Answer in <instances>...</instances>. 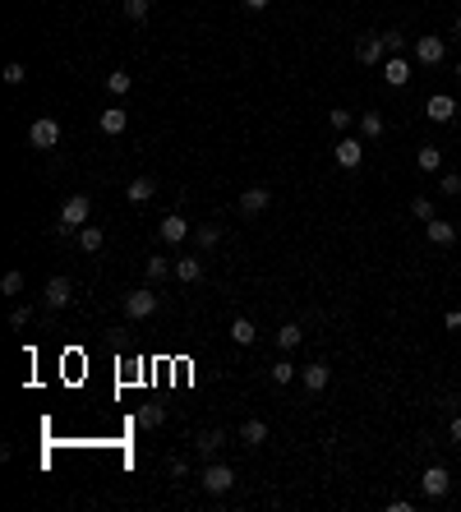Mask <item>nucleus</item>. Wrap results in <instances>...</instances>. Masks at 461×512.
Segmentation results:
<instances>
[{
  "mask_svg": "<svg viewBox=\"0 0 461 512\" xmlns=\"http://www.w3.org/2000/svg\"><path fill=\"white\" fill-rule=\"evenodd\" d=\"M420 489H425L429 498H443L447 489H452V476H447V466H429L425 476H420Z\"/></svg>",
  "mask_w": 461,
  "mask_h": 512,
  "instance_id": "obj_4",
  "label": "nucleus"
},
{
  "mask_svg": "<svg viewBox=\"0 0 461 512\" xmlns=\"http://www.w3.org/2000/svg\"><path fill=\"white\" fill-rule=\"evenodd\" d=\"M240 439L249 443V448H259V443H268V425H263V420H244V425H240Z\"/></svg>",
  "mask_w": 461,
  "mask_h": 512,
  "instance_id": "obj_21",
  "label": "nucleus"
},
{
  "mask_svg": "<svg viewBox=\"0 0 461 512\" xmlns=\"http://www.w3.org/2000/svg\"><path fill=\"white\" fill-rule=\"evenodd\" d=\"M231 485H235V471L231 466H212L208 461V471H203V489H208V494H227Z\"/></svg>",
  "mask_w": 461,
  "mask_h": 512,
  "instance_id": "obj_6",
  "label": "nucleus"
},
{
  "mask_svg": "<svg viewBox=\"0 0 461 512\" xmlns=\"http://www.w3.org/2000/svg\"><path fill=\"white\" fill-rule=\"evenodd\" d=\"M9 323H14V328H24V323H28V304H14V309H9Z\"/></svg>",
  "mask_w": 461,
  "mask_h": 512,
  "instance_id": "obj_37",
  "label": "nucleus"
},
{
  "mask_svg": "<svg viewBox=\"0 0 461 512\" xmlns=\"http://www.w3.org/2000/svg\"><path fill=\"white\" fill-rule=\"evenodd\" d=\"M28 143H33V148H42V153H46V148H56V143H61V125H56L51 116L33 121V130H28Z\"/></svg>",
  "mask_w": 461,
  "mask_h": 512,
  "instance_id": "obj_2",
  "label": "nucleus"
},
{
  "mask_svg": "<svg viewBox=\"0 0 461 512\" xmlns=\"http://www.w3.org/2000/svg\"><path fill=\"white\" fill-rule=\"evenodd\" d=\"M166 471H171V476H175V480H180V476H185V471H190V461H185V457H171V461H166Z\"/></svg>",
  "mask_w": 461,
  "mask_h": 512,
  "instance_id": "obj_38",
  "label": "nucleus"
},
{
  "mask_svg": "<svg viewBox=\"0 0 461 512\" xmlns=\"http://www.w3.org/2000/svg\"><path fill=\"white\" fill-rule=\"evenodd\" d=\"M231 342L235 347H254V342H259V328H254L249 319H235L231 323Z\"/></svg>",
  "mask_w": 461,
  "mask_h": 512,
  "instance_id": "obj_17",
  "label": "nucleus"
},
{
  "mask_svg": "<svg viewBox=\"0 0 461 512\" xmlns=\"http://www.w3.org/2000/svg\"><path fill=\"white\" fill-rule=\"evenodd\" d=\"M152 194H157V180H148V175H139V180L125 185V199H130V203H148Z\"/></svg>",
  "mask_w": 461,
  "mask_h": 512,
  "instance_id": "obj_16",
  "label": "nucleus"
},
{
  "mask_svg": "<svg viewBox=\"0 0 461 512\" xmlns=\"http://www.w3.org/2000/svg\"><path fill=\"white\" fill-rule=\"evenodd\" d=\"M157 235H162L166 245H180L185 235H190V222H185L180 213H166V217H162V226H157Z\"/></svg>",
  "mask_w": 461,
  "mask_h": 512,
  "instance_id": "obj_8",
  "label": "nucleus"
},
{
  "mask_svg": "<svg viewBox=\"0 0 461 512\" xmlns=\"http://www.w3.org/2000/svg\"><path fill=\"white\" fill-rule=\"evenodd\" d=\"M447 434H452V443H461V416L452 420V425H447Z\"/></svg>",
  "mask_w": 461,
  "mask_h": 512,
  "instance_id": "obj_40",
  "label": "nucleus"
},
{
  "mask_svg": "<svg viewBox=\"0 0 461 512\" xmlns=\"http://www.w3.org/2000/svg\"><path fill=\"white\" fill-rule=\"evenodd\" d=\"M415 61L420 65H438L443 61V37H415Z\"/></svg>",
  "mask_w": 461,
  "mask_h": 512,
  "instance_id": "obj_11",
  "label": "nucleus"
},
{
  "mask_svg": "<svg viewBox=\"0 0 461 512\" xmlns=\"http://www.w3.org/2000/svg\"><path fill=\"white\" fill-rule=\"evenodd\" d=\"M360 157H365V148H360V139H337V166H360Z\"/></svg>",
  "mask_w": 461,
  "mask_h": 512,
  "instance_id": "obj_15",
  "label": "nucleus"
},
{
  "mask_svg": "<svg viewBox=\"0 0 461 512\" xmlns=\"http://www.w3.org/2000/svg\"><path fill=\"white\" fill-rule=\"evenodd\" d=\"M438 190H443V194H452V199H457V194H461V175H457V171H447L443 180H438Z\"/></svg>",
  "mask_w": 461,
  "mask_h": 512,
  "instance_id": "obj_34",
  "label": "nucleus"
},
{
  "mask_svg": "<svg viewBox=\"0 0 461 512\" xmlns=\"http://www.w3.org/2000/svg\"><path fill=\"white\" fill-rule=\"evenodd\" d=\"M300 337H305V332H300V323H281V328H277V347H281V351H296Z\"/></svg>",
  "mask_w": 461,
  "mask_h": 512,
  "instance_id": "obj_23",
  "label": "nucleus"
},
{
  "mask_svg": "<svg viewBox=\"0 0 461 512\" xmlns=\"http://www.w3.org/2000/svg\"><path fill=\"white\" fill-rule=\"evenodd\" d=\"M425 116H429V121H434V125H447V121H452V116H457V102H452V97H447V93H434V97H429V102H425Z\"/></svg>",
  "mask_w": 461,
  "mask_h": 512,
  "instance_id": "obj_7",
  "label": "nucleus"
},
{
  "mask_svg": "<svg viewBox=\"0 0 461 512\" xmlns=\"http://www.w3.org/2000/svg\"><path fill=\"white\" fill-rule=\"evenodd\" d=\"M222 443H227V434H222V429H203L199 439H194V448L203 452V457H217V448Z\"/></svg>",
  "mask_w": 461,
  "mask_h": 512,
  "instance_id": "obj_19",
  "label": "nucleus"
},
{
  "mask_svg": "<svg viewBox=\"0 0 461 512\" xmlns=\"http://www.w3.org/2000/svg\"><path fill=\"white\" fill-rule=\"evenodd\" d=\"M70 300H74L70 277H51V282H46V304H51V309H65Z\"/></svg>",
  "mask_w": 461,
  "mask_h": 512,
  "instance_id": "obj_10",
  "label": "nucleus"
},
{
  "mask_svg": "<svg viewBox=\"0 0 461 512\" xmlns=\"http://www.w3.org/2000/svg\"><path fill=\"white\" fill-rule=\"evenodd\" d=\"M0 78H5V83H24V78H28V70H24L19 61H9V65H5V74H0Z\"/></svg>",
  "mask_w": 461,
  "mask_h": 512,
  "instance_id": "obj_33",
  "label": "nucleus"
},
{
  "mask_svg": "<svg viewBox=\"0 0 461 512\" xmlns=\"http://www.w3.org/2000/svg\"><path fill=\"white\" fill-rule=\"evenodd\" d=\"M0 291H5V295H19V291H24V272H5V277H0Z\"/></svg>",
  "mask_w": 461,
  "mask_h": 512,
  "instance_id": "obj_32",
  "label": "nucleus"
},
{
  "mask_svg": "<svg viewBox=\"0 0 461 512\" xmlns=\"http://www.w3.org/2000/svg\"><path fill=\"white\" fill-rule=\"evenodd\" d=\"M175 277H180L185 287H194V282H203V263L199 259H175Z\"/></svg>",
  "mask_w": 461,
  "mask_h": 512,
  "instance_id": "obj_18",
  "label": "nucleus"
},
{
  "mask_svg": "<svg viewBox=\"0 0 461 512\" xmlns=\"http://www.w3.org/2000/svg\"><path fill=\"white\" fill-rule=\"evenodd\" d=\"M268 203H272V194H268V185H249V190H244V194H240V213H244V217H259V213H263V208H268Z\"/></svg>",
  "mask_w": 461,
  "mask_h": 512,
  "instance_id": "obj_5",
  "label": "nucleus"
},
{
  "mask_svg": "<svg viewBox=\"0 0 461 512\" xmlns=\"http://www.w3.org/2000/svg\"><path fill=\"white\" fill-rule=\"evenodd\" d=\"M166 411L162 406H139V429H162Z\"/></svg>",
  "mask_w": 461,
  "mask_h": 512,
  "instance_id": "obj_27",
  "label": "nucleus"
},
{
  "mask_svg": "<svg viewBox=\"0 0 461 512\" xmlns=\"http://www.w3.org/2000/svg\"><path fill=\"white\" fill-rule=\"evenodd\" d=\"M425 235H429V245H452V240H457V226L429 217V222H425Z\"/></svg>",
  "mask_w": 461,
  "mask_h": 512,
  "instance_id": "obj_13",
  "label": "nucleus"
},
{
  "mask_svg": "<svg viewBox=\"0 0 461 512\" xmlns=\"http://www.w3.org/2000/svg\"><path fill=\"white\" fill-rule=\"evenodd\" d=\"M268 374H272V383H281V388H286V383H291V379H296V374H300V369H296V365H291V360H277V365H272Z\"/></svg>",
  "mask_w": 461,
  "mask_h": 512,
  "instance_id": "obj_28",
  "label": "nucleus"
},
{
  "mask_svg": "<svg viewBox=\"0 0 461 512\" xmlns=\"http://www.w3.org/2000/svg\"><path fill=\"white\" fill-rule=\"evenodd\" d=\"M148 5L152 0H125V14H130L134 24H143V19H148Z\"/></svg>",
  "mask_w": 461,
  "mask_h": 512,
  "instance_id": "obj_31",
  "label": "nucleus"
},
{
  "mask_svg": "<svg viewBox=\"0 0 461 512\" xmlns=\"http://www.w3.org/2000/svg\"><path fill=\"white\" fill-rule=\"evenodd\" d=\"M244 5H249V9H268L272 0H244Z\"/></svg>",
  "mask_w": 461,
  "mask_h": 512,
  "instance_id": "obj_42",
  "label": "nucleus"
},
{
  "mask_svg": "<svg viewBox=\"0 0 461 512\" xmlns=\"http://www.w3.org/2000/svg\"><path fill=\"white\" fill-rule=\"evenodd\" d=\"M383 42H388V51H392V56L406 51V37H401V33H383Z\"/></svg>",
  "mask_w": 461,
  "mask_h": 512,
  "instance_id": "obj_36",
  "label": "nucleus"
},
{
  "mask_svg": "<svg viewBox=\"0 0 461 512\" xmlns=\"http://www.w3.org/2000/svg\"><path fill=\"white\" fill-rule=\"evenodd\" d=\"M93 217V199L88 194H74V199H65V208H61V222H56V231L61 235H70V231H83V222Z\"/></svg>",
  "mask_w": 461,
  "mask_h": 512,
  "instance_id": "obj_1",
  "label": "nucleus"
},
{
  "mask_svg": "<svg viewBox=\"0 0 461 512\" xmlns=\"http://www.w3.org/2000/svg\"><path fill=\"white\" fill-rule=\"evenodd\" d=\"M457 33H461V14H457Z\"/></svg>",
  "mask_w": 461,
  "mask_h": 512,
  "instance_id": "obj_43",
  "label": "nucleus"
},
{
  "mask_svg": "<svg viewBox=\"0 0 461 512\" xmlns=\"http://www.w3.org/2000/svg\"><path fill=\"white\" fill-rule=\"evenodd\" d=\"M125 314H130V319H148V314H157V291H130L125 295Z\"/></svg>",
  "mask_w": 461,
  "mask_h": 512,
  "instance_id": "obj_3",
  "label": "nucleus"
},
{
  "mask_svg": "<svg viewBox=\"0 0 461 512\" xmlns=\"http://www.w3.org/2000/svg\"><path fill=\"white\" fill-rule=\"evenodd\" d=\"M194 240H199V250H212V245L222 240V231H217V226H199V231H194Z\"/></svg>",
  "mask_w": 461,
  "mask_h": 512,
  "instance_id": "obj_30",
  "label": "nucleus"
},
{
  "mask_svg": "<svg viewBox=\"0 0 461 512\" xmlns=\"http://www.w3.org/2000/svg\"><path fill=\"white\" fill-rule=\"evenodd\" d=\"M383 78H388L392 88H406L410 83V65L401 61V56H392V61H383Z\"/></svg>",
  "mask_w": 461,
  "mask_h": 512,
  "instance_id": "obj_14",
  "label": "nucleus"
},
{
  "mask_svg": "<svg viewBox=\"0 0 461 512\" xmlns=\"http://www.w3.org/2000/svg\"><path fill=\"white\" fill-rule=\"evenodd\" d=\"M383 51H388L383 33H378V37H365V42L356 46V61H360V65H383Z\"/></svg>",
  "mask_w": 461,
  "mask_h": 512,
  "instance_id": "obj_9",
  "label": "nucleus"
},
{
  "mask_svg": "<svg viewBox=\"0 0 461 512\" xmlns=\"http://www.w3.org/2000/svg\"><path fill=\"white\" fill-rule=\"evenodd\" d=\"M134 88V78H130V70H111L106 74V93H115V97H125Z\"/></svg>",
  "mask_w": 461,
  "mask_h": 512,
  "instance_id": "obj_24",
  "label": "nucleus"
},
{
  "mask_svg": "<svg viewBox=\"0 0 461 512\" xmlns=\"http://www.w3.org/2000/svg\"><path fill=\"white\" fill-rule=\"evenodd\" d=\"M125 125H130L125 106H111V111H102V134H125Z\"/></svg>",
  "mask_w": 461,
  "mask_h": 512,
  "instance_id": "obj_20",
  "label": "nucleus"
},
{
  "mask_svg": "<svg viewBox=\"0 0 461 512\" xmlns=\"http://www.w3.org/2000/svg\"><path fill=\"white\" fill-rule=\"evenodd\" d=\"M360 134H365V139H383V116L378 111H360Z\"/></svg>",
  "mask_w": 461,
  "mask_h": 512,
  "instance_id": "obj_22",
  "label": "nucleus"
},
{
  "mask_svg": "<svg viewBox=\"0 0 461 512\" xmlns=\"http://www.w3.org/2000/svg\"><path fill=\"white\" fill-rule=\"evenodd\" d=\"M328 379H332V369L323 365V360H314V365L300 369V383H305L309 392H323V388H328Z\"/></svg>",
  "mask_w": 461,
  "mask_h": 512,
  "instance_id": "obj_12",
  "label": "nucleus"
},
{
  "mask_svg": "<svg viewBox=\"0 0 461 512\" xmlns=\"http://www.w3.org/2000/svg\"><path fill=\"white\" fill-rule=\"evenodd\" d=\"M443 323H447V328H461V309H452V314H447Z\"/></svg>",
  "mask_w": 461,
  "mask_h": 512,
  "instance_id": "obj_41",
  "label": "nucleus"
},
{
  "mask_svg": "<svg viewBox=\"0 0 461 512\" xmlns=\"http://www.w3.org/2000/svg\"><path fill=\"white\" fill-rule=\"evenodd\" d=\"M415 162H420V171H438V166H443V153L429 143V148H420V153H415Z\"/></svg>",
  "mask_w": 461,
  "mask_h": 512,
  "instance_id": "obj_26",
  "label": "nucleus"
},
{
  "mask_svg": "<svg viewBox=\"0 0 461 512\" xmlns=\"http://www.w3.org/2000/svg\"><path fill=\"white\" fill-rule=\"evenodd\" d=\"M410 213H415L420 222H429V217H434V203H429V199H410Z\"/></svg>",
  "mask_w": 461,
  "mask_h": 512,
  "instance_id": "obj_35",
  "label": "nucleus"
},
{
  "mask_svg": "<svg viewBox=\"0 0 461 512\" xmlns=\"http://www.w3.org/2000/svg\"><path fill=\"white\" fill-rule=\"evenodd\" d=\"M457 78H461V65H457Z\"/></svg>",
  "mask_w": 461,
  "mask_h": 512,
  "instance_id": "obj_44",
  "label": "nucleus"
},
{
  "mask_svg": "<svg viewBox=\"0 0 461 512\" xmlns=\"http://www.w3.org/2000/svg\"><path fill=\"white\" fill-rule=\"evenodd\" d=\"M78 250H88V254L102 250V226H83V231H78Z\"/></svg>",
  "mask_w": 461,
  "mask_h": 512,
  "instance_id": "obj_25",
  "label": "nucleus"
},
{
  "mask_svg": "<svg viewBox=\"0 0 461 512\" xmlns=\"http://www.w3.org/2000/svg\"><path fill=\"white\" fill-rule=\"evenodd\" d=\"M166 277H171V263H166L162 254H152L148 259V282H166Z\"/></svg>",
  "mask_w": 461,
  "mask_h": 512,
  "instance_id": "obj_29",
  "label": "nucleus"
},
{
  "mask_svg": "<svg viewBox=\"0 0 461 512\" xmlns=\"http://www.w3.org/2000/svg\"><path fill=\"white\" fill-rule=\"evenodd\" d=\"M328 121H332V130H346V125H351V111H332Z\"/></svg>",
  "mask_w": 461,
  "mask_h": 512,
  "instance_id": "obj_39",
  "label": "nucleus"
}]
</instances>
